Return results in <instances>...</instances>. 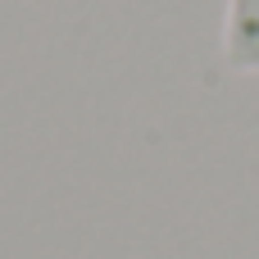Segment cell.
Wrapping results in <instances>:
<instances>
[{
	"mask_svg": "<svg viewBox=\"0 0 259 259\" xmlns=\"http://www.w3.org/2000/svg\"><path fill=\"white\" fill-rule=\"evenodd\" d=\"M223 59L232 73H259V0H228Z\"/></svg>",
	"mask_w": 259,
	"mask_h": 259,
	"instance_id": "obj_1",
	"label": "cell"
}]
</instances>
